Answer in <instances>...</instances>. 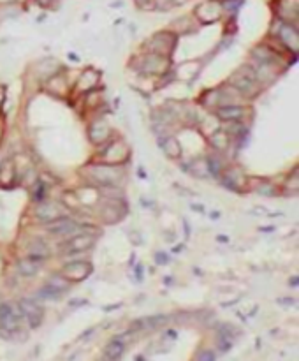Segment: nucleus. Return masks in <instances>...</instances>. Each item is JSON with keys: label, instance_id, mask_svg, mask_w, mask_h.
Instances as JSON below:
<instances>
[{"label": "nucleus", "instance_id": "nucleus-1", "mask_svg": "<svg viewBox=\"0 0 299 361\" xmlns=\"http://www.w3.org/2000/svg\"><path fill=\"white\" fill-rule=\"evenodd\" d=\"M231 85L243 97H253L259 92V79H257L253 69H248V67H241L239 71H236L231 76Z\"/></svg>", "mask_w": 299, "mask_h": 361}, {"label": "nucleus", "instance_id": "nucleus-2", "mask_svg": "<svg viewBox=\"0 0 299 361\" xmlns=\"http://www.w3.org/2000/svg\"><path fill=\"white\" fill-rule=\"evenodd\" d=\"M90 178L102 187H117L121 183V169L113 164H95L88 167Z\"/></svg>", "mask_w": 299, "mask_h": 361}, {"label": "nucleus", "instance_id": "nucleus-3", "mask_svg": "<svg viewBox=\"0 0 299 361\" xmlns=\"http://www.w3.org/2000/svg\"><path fill=\"white\" fill-rule=\"evenodd\" d=\"M23 321V314L18 303H0V328L9 333L18 331Z\"/></svg>", "mask_w": 299, "mask_h": 361}, {"label": "nucleus", "instance_id": "nucleus-4", "mask_svg": "<svg viewBox=\"0 0 299 361\" xmlns=\"http://www.w3.org/2000/svg\"><path fill=\"white\" fill-rule=\"evenodd\" d=\"M79 233V225L72 220V218H67V217H60L57 220L50 222L48 224V234L55 238H67V236H72V234Z\"/></svg>", "mask_w": 299, "mask_h": 361}, {"label": "nucleus", "instance_id": "nucleus-5", "mask_svg": "<svg viewBox=\"0 0 299 361\" xmlns=\"http://www.w3.org/2000/svg\"><path fill=\"white\" fill-rule=\"evenodd\" d=\"M18 305H20V308H21L23 319H27L30 328L41 326V322H43V317H44V310L41 305H37V301H34V299H30V298H23Z\"/></svg>", "mask_w": 299, "mask_h": 361}, {"label": "nucleus", "instance_id": "nucleus-6", "mask_svg": "<svg viewBox=\"0 0 299 361\" xmlns=\"http://www.w3.org/2000/svg\"><path fill=\"white\" fill-rule=\"evenodd\" d=\"M95 243V236L90 233H76L69 236V240L63 243V252L74 254V252H85Z\"/></svg>", "mask_w": 299, "mask_h": 361}, {"label": "nucleus", "instance_id": "nucleus-7", "mask_svg": "<svg viewBox=\"0 0 299 361\" xmlns=\"http://www.w3.org/2000/svg\"><path fill=\"white\" fill-rule=\"evenodd\" d=\"M93 272L92 264L86 263V261H74L69 263L67 266H63V279L69 280V282H79V280H85L86 277H90V273Z\"/></svg>", "mask_w": 299, "mask_h": 361}, {"label": "nucleus", "instance_id": "nucleus-8", "mask_svg": "<svg viewBox=\"0 0 299 361\" xmlns=\"http://www.w3.org/2000/svg\"><path fill=\"white\" fill-rule=\"evenodd\" d=\"M175 44H176V35L167 34V32H162V34H157L155 37L152 39L150 50H152V53H155V55L169 57V55H171V51L175 50Z\"/></svg>", "mask_w": 299, "mask_h": 361}, {"label": "nucleus", "instance_id": "nucleus-9", "mask_svg": "<svg viewBox=\"0 0 299 361\" xmlns=\"http://www.w3.org/2000/svg\"><path fill=\"white\" fill-rule=\"evenodd\" d=\"M276 35H278V39L282 41L289 50H292L294 53L298 51L299 41H298V27H296V25H291V23L280 25Z\"/></svg>", "mask_w": 299, "mask_h": 361}, {"label": "nucleus", "instance_id": "nucleus-10", "mask_svg": "<svg viewBox=\"0 0 299 361\" xmlns=\"http://www.w3.org/2000/svg\"><path fill=\"white\" fill-rule=\"evenodd\" d=\"M35 217H37V220L44 222V224H50V222L63 217V214L59 208V205H55V203H41L35 208Z\"/></svg>", "mask_w": 299, "mask_h": 361}, {"label": "nucleus", "instance_id": "nucleus-11", "mask_svg": "<svg viewBox=\"0 0 299 361\" xmlns=\"http://www.w3.org/2000/svg\"><path fill=\"white\" fill-rule=\"evenodd\" d=\"M245 115V108L239 104H222L217 108V117L222 122H234L241 120Z\"/></svg>", "mask_w": 299, "mask_h": 361}, {"label": "nucleus", "instance_id": "nucleus-12", "mask_svg": "<svg viewBox=\"0 0 299 361\" xmlns=\"http://www.w3.org/2000/svg\"><path fill=\"white\" fill-rule=\"evenodd\" d=\"M143 67H144V71H146V72L162 74V72H166L167 67H169V60H167V57H162V55L150 53L146 59H144Z\"/></svg>", "mask_w": 299, "mask_h": 361}, {"label": "nucleus", "instance_id": "nucleus-13", "mask_svg": "<svg viewBox=\"0 0 299 361\" xmlns=\"http://www.w3.org/2000/svg\"><path fill=\"white\" fill-rule=\"evenodd\" d=\"M27 250H28V257H34V259H37V261H43L50 256V247H48V243L43 240V238H35V240H32L30 243H28Z\"/></svg>", "mask_w": 299, "mask_h": 361}, {"label": "nucleus", "instance_id": "nucleus-14", "mask_svg": "<svg viewBox=\"0 0 299 361\" xmlns=\"http://www.w3.org/2000/svg\"><path fill=\"white\" fill-rule=\"evenodd\" d=\"M16 268H18V272H20V275L23 277H34L39 273L41 270V261L34 259V257H23V259L18 261V264H16Z\"/></svg>", "mask_w": 299, "mask_h": 361}, {"label": "nucleus", "instance_id": "nucleus-15", "mask_svg": "<svg viewBox=\"0 0 299 361\" xmlns=\"http://www.w3.org/2000/svg\"><path fill=\"white\" fill-rule=\"evenodd\" d=\"M63 292H65V288H62V286H59V284H55L50 280L46 286H43V288L37 291V296H39L41 299H59Z\"/></svg>", "mask_w": 299, "mask_h": 361}, {"label": "nucleus", "instance_id": "nucleus-16", "mask_svg": "<svg viewBox=\"0 0 299 361\" xmlns=\"http://www.w3.org/2000/svg\"><path fill=\"white\" fill-rule=\"evenodd\" d=\"M123 351H125V344H123V342H120V340H111L108 344V346H106L104 356L108 358L109 361H117L118 358H121Z\"/></svg>", "mask_w": 299, "mask_h": 361}, {"label": "nucleus", "instance_id": "nucleus-17", "mask_svg": "<svg viewBox=\"0 0 299 361\" xmlns=\"http://www.w3.org/2000/svg\"><path fill=\"white\" fill-rule=\"evenodd\" d=\"M229 143H231V140H229V136H227L226 132L217 131V132H215V134H213V136H211V144H213V146L217 148L218 151L227 150Z\"/></svg>", "mask_w": 299, "mask_h": 361}, {"label": "nucleus", "instance_id": "nucleus-18", "mask_svg": "<svg viewBox=\"0 0 299 361\" xmlns=\"http://www.w3.org/2000/svg\"><path fill=\"white\" fill-rule=\"evenodd\" d=\"M162 148L169 157H179V143L175 138H166L162 143Z\"/></svg>", "mask_w": 299, "mask_h": 361}, {"label": "nucleus", "instance_id": "nucleus-19", "mask_svg": "<svg viewBox=\"0 0 299 361\" xmlns=\"http://www.w3.org/2000/svg\"><path fill=\"white\" fill-rule=\"evenodd\" d=\"M109 136V129L108 127H102V125H93L92 129V141L93 143H102V141H106Z\"/></svg>", "mask_w": 299, "mask_h": 361}, {"label": "nucleus", "instance_id": "nucleus-20", "mask_svg": "<svg viewBox=\"0 0 299 361\" xmlns=\"http://www.w3.org/2000/svg\"><path fill=\"white\" fill-rule=\"evenodd\" d=\"M190 173L195 176V178H204V176L210 173V169H208V164H206V160H195L194 162V166H192V169H190Z\"/></svg>", "mask_w": 299, "mask_h": 361}, {"label": "nucleus", "instance_id": "nucleus-21", "mask_svg": "<svg viewBox=\"0 0 299 361\" xmlns=\"http://www.w3.org/2000/svg\"><path fill=\"white\" fill-rule=\"evenodd\" d=\"M259 192L264 196H275V187L271 185V183H262V185L259 187Z\"/></svg>", "mask_w": 299, "mask_h": 361}, {"label": "nucleus", "instance_id": "nucleus-22", "mask_svg": "<svg viewBox=\"0 0 299 361\" xmlns=\"http://www.w3.org/2000/svg\"><path fill=\"white\" fill-rule=\"evenodd\" d=\"M199 361H215V356H213V353H202L201 354V358H199Z\"/></svg>", "mask_w": 299, "mask_h": 361}, {"label": "nucleus", "instance_id": "nucleus-23", "mask_svg": "<svg viewBox=\"0 0 299 361\" xmlns=\"http://www.w3.org/2000/svg\"><path fill=\"white\" fill-rule=\"evenodd\" d=\"M2 101H4V90L0 88V108H2Z\"/></svg>", "mask_w": 299, "mask_h": 361}]
</instances>
